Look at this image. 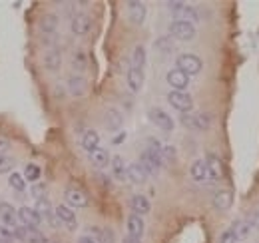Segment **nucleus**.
I'll use <instances>...</instances> for the list:
<instances>
[{"label":"nucleus","mask_w":259,"mask_h":243,"mask_svg":"<svg viewBox=\"0 0 259 243\" xmlns=\"http://www.w3.org/2000/svg\"><path fill=\"white\" fill-rule=\"evenodd\" d=\"M176 68L180 72H184L186 76H197L201 72V68H203V62L195 54H180L176 58Z\"/></svg>","instance_id":"nucleus-1"},{"label":"nucleus","mask_w":259,"mask_h":243,"mask_svg":"<svg viewBox=\"0 0 259 243\" xmlns=\"http://www.w3.org/2000/svg\"><path fill=\"white\" fill-rule=\"evenodd\" d=\"M14 239L22 243H48L46 235L38 229V227H26V225H18L14 227Z\"/></svg>","instance_id":"nucleus-2"},{"label":"nucleus","mask_w":259,"mask_h":243,"mask_svg":"<svg viewBox=\"0 0 259 243\" xmlns=\"http://www.w3.org/2000/svg\"><path fill=\"white\" fill-rule=\"evenodd\" d=\"M167 102H169L171 108H176V110L182 112V114H190L192 108H194V100H192V96L186 94V92H176V90L169 92V94H167Z\"/></svg>","instance_id":"nucleus-3"},{"label":"nucleus","mask_w":259,"mask_h":243,"mask_svg":"<svg viewBox=\"0 0 259 243\" xmlns=\"http://www.w3.org/2000/svg\"><path fill=\"white\" fill-rule=\"evenodd\" d=\"M169 36L176 40L188 42L195 36V26L192 22H186V20H174L169 24Z\"/></svg>","instance_id":"nucleus-4"},{"label":"nucleus","mask_w":259,"mask_h":243,"mask_svg":"<svg viewBox=\"0 0 259 243\" xmlns=\"http://www.w3.org/2000/svg\"><path fill=\"white\" fill-rule=\"evenodd\" d=\"M182 126H186V128H190V130H207L209 128V124H211V118L207 116V114H203V112H199V114H182Z\"/></svg>","instance_id":"nucleus-5"},{"label":"nucleus","mask_w":259,"mask_h":243,"mask_svg":"<svg viewBox=\"0 0 259 243\" xmlns=\"http://www.w3.org/2000/svg\"><path fill=\"white\" fill-rule=\"evenodd\" d=\"M148 118H150V122H152L154 126H158L163 132H171L174 126H176V122L171 120V116H169L167 112L160 110V108H152V110L148 112Z\"/></svg>","instance_id":"nucleus-6"},{"label":"nucleus","mask_w":259,"mask_h":243,"mask_svg":"<svg viewBox=\"0 0 259 243\" xmlns=\"http://www.w3.org/2000/svg\"><path fill=\"white\" fill-rule=\"evenodd\" d=\"M140 164H142V168L146 170L148 176H150V174L156 176V174L162 170L163 159H162V155H158V153H152V152H148V150H144L142 157H140Z\"/></svg>","instance_id":"nucleus-7"},{"label":"nucleus","mask_w":259,"mask_h":243,"mask_svg":"<svg viewBox=\"0 0 259 243\" xmlns=\"http://www.w3.org/2000/svg\"><path fill=\"white\" fill-rule=\"evenodd\" d=\"M205 166H207V176H211L213 180H222L226 176V166H224V161L218 153H207L205 155Z\"/></svg>","instance_id":"nucleus-8"},{"label":"nucleus","mask_w":259,"mask_h":243,"mask_svg":"<svg viewBox=\"0 0 259 243\" xmlns=\"http://www.w3.org/2000/svg\"><path fill=\"white\" fill-rule=\"evenodd\" d=\"M64 199H66V206L68 208H86L88 206V195L78 189V187H68L64 191Z\"/></svg>","instance_id":"nucleus-9"},{"label":"nucleus","mask_w":259,"mask_h":243,"mask_svg":"<svg viewBox=\"0 0 259 243\" xmlns=\"http://www.w3.org/2000/svg\"><path fill=\"white\" fill-rule=\"evenodd\" d=\"M66 90H68L70 96L80 98V96H84L88 92V82H86V78L82 74H72L68 78V82H66Z\"/></svg>","instance_id":"nucleus-10"},{"label":"nucleus","mask_w":259,"mask_h":243,"mask_svg":"<svg viewBox=\"0 0 259 243\" xmlns=\"http://www.w3.org/2000/svg\"><path fill=\"white\" fill-rule=\"evenodd\" d=\"M54 212H56V217L60 219V223L64 225L66 229L76 231V227H78V219H76V213H74L72 208H68L66 204H62V206H58Z\"/></svg>","instance_id":"nucleus-11"},{"label":"nucleus","mask_w":259,"mask_h":243,"mask_svg":"<svg viewBox=\"0 0 259 243\" xmlns=\"http://www.w3.org/2000/svg\"><path fill=\"white\" fill-rule=\"evenodd\" d=\"M165 80H167V84H169L176 92H184L188 86H190V76H186V74L180 72L178 68L169 70V72L165 74Z\"/></svg>","instance_id":"nucleus-12"},{"label":"nucleus","mask_w":259,"mask_h":243,"mask_svg":"<svg viewBox=\"0 0 259 243\" xmlns=\"http://www.w3.org/2000/svg\"><path fill=\"white\" fill-rule=\"evenodd\" d=\"M128 14L132 24H136V26L144 24V20H146V4L138 2V0H132V2H128Z\"/></svg>","instance_id":"nucleus-13"},{"label":"nucleus","mask_w":259,"mask_h":243,"mask_svg":"<svg viewBox=\"0 0 259 243\" xmlns=\"http://www.w3.org/2000/svg\"><path fill=\"white\" fill-rule=\"evenodd\" d=\"M18 219H20L22 225H26V227H38V225L42 223V217L36 213L34 208H28V206H22V208L18 210Z\"/></svg>","instance_id":"nucleus-14"},{"label":"nucleus","mask_w":259,"mask_h":243,"mask_svg":"<svg viewBox=\"0 0 259 243\" xmlns=\"http://www.w3.org/2000/svg\"><path fill=\"white\" fill-rule=\"evenodd\" d=\"M90 26H92V20L86 16V14H76L74 18H72V22H70V30L74 32L76 36H84V34H88L90 32Z\"/></svg>","instance_id":"nucleus-15"},{"label":"nucleus","mask_w":259,"mask_h":243,"mask_svg":"<svg viewBox=\"0 0 259 243\" xmlns=\"http://www.w3.org/2000/svg\"><path fill=\"white\" fill-rule=\"evenodd\" d=\"M126 227H128V235L130 237H136V239H142L144 235V229H146V223L142 219V215H136L132 213L126 221Z\"/></svg>","instance_id":"nucleus-16"},{"label":"nucleus","mask_w":259,"mask_h":243,"mask_svg":"<svg viewBox=\"0 0 259 243\" xmlns=\"http://www.w3.org/2000/svg\"><path fill=\"white\" fill-rule=\"evenodd\" d=\"M122 124H124V118H122V114L116 108H108L106 110V114H104V126H106L108 132H118L122 128Z\"/></svg>","instance_id":"nucleus-17"},{"label":"nucleus","mask_w":259,"mask_h":243,"mask_svg":"<svg viewBox=\"0 0 259 243\" xmlns=\"http://www.w3.org/2000/svg\"><path fill=\"white\" fill-rule=\"evenodd\" d=\"M0 221L4 223V227L16 225V221H18V210H14L6 201H0Z\"/></svg>","instance_id":"nucleus-18"},{"label":"nucleus","mask_w":259,"mask_h":243,"mask_svg":"<svg viewBox=\"0 0 259 243\" xmlns=\"http://www.w3.org/2000/svg\"><path fill=\"white\" fill-rule=\"evenodd\" d=\"M130 208H132V213H136V215H146L152 210V204L146 195H132Z\"/></svg>","instance_id":"nucleus-19"},{"label":"nucleus","mask_w":259,"mask_h":243,"mask_svg":"<svg viewBox=\"0 0 259 243\" xmlns=\"http://www.w3.org/2000/svg\"><path fill=\"white\" fill-rule=\"evenodd\" d=\"M233 204V193L229 189H220L215 195H213V208L220 210V212H226L231 208Z\"/></svg>","instance_id":"nucleus-20"},{"label":"nucleus","mask_w":259,"mask_h":243,"mask_svg":"<svg viewBox=\"0 0 259 243\" xmlns=\"http://www.w3.org/2000/svg\"><path fill=\"white\" fill-rule=\"evenodd\" d=\"M128 180L132 183H136V185L146 183L148 174H146V170L142 168V164H140V161H134V164H130L128 166Z\"/></svg>","instance_id":"nucleus-21"},{"label":"nucleus","mask_w":259,"mask_h":243,"mask_svg":"<svg viewBox=\"0 0 259 243\" xmlns=\"http://www.w3.org/2000/svg\"><path fill=\"white\" fill-rule=\"evenodd\" d=\"M112 174L118 182H124L128 180V166L124 164V157L122 155H114L112 157Z\"/></svg>","instance_id":"nucleus-22"},{"label":"nucleus","mask_w":259,"mask_h":243,"mask_svg":"<svg viewBox=\"0 0 259 243\" xmlns=\"http://www.w3.org/2000/svg\"><path fill=\"white\" fill-rule=\"evenodd\" d=\"M60 66H62V54H60V50H48L44 54V68L46 70L56 72V70H60Z\"/></svg>","instance_id":"nucleus-23"},{"label":"nucleus","mask_w":259,"mask_h":243,"mask_svg":"<svg viewBox=\"0 0 259 243\" xmlns=\"http://www.w3.org/2000/svg\"><path fill=\"white\" fill-rule=\"evenodd\" d=\"M82 148L88 153L94 152L96 148H100V136H98L96 130H86L82 134Z\"/></svg>","instance_id":"nucleus-24"},{"label":"nucleus","mask_w":259,"mask_h":243,"mask_svg":"<svg viewBox=\"0 0 259 243\" xmlns=\"http://www.w3.org/2000/svg\"><path fill=\"white\" fill-rule=\"evenodd\" d=\"M128 88L132 92H140L144 86V70H138V68H130L128 70Z\"/></svg>","instance_id":"nucleus-25"},{"label":"nucleus","mask_w":259,"mask_h":243,"mask_svg":"<svg viewBox=\"0 0 259 243\" xmlns=\"http://www.w3.org/2000/svg\"><path fill=\"white\" fill-rule=\"evenodd\" d=\"M88 157H90V161H92V166H96V168H106L112 159H110V153L108 150H104V148H96L94 152L88 153Z\"/></svg>","instance_id":"nucleus-26"},{"label":"nucleus","mask_w":259,"mask_h":243,"mask_svg":"<svg viewBox=\"0 0 259 243\" xmlns=\"http://www.w3.org/2000/svg\"><path fill=\"white\" fill-rule=\"evenodd\" d=\"M190 176L194 182H203L207 178V166H205V159H195L192 164V170H190Z\"/></svg>","instance_id":"nucleus-27"},{"label":"nucleus","mask_w":259,"mask_h":243,"mask_svg":"<svg viewBox=\"0 0 259 243\" xmlns=\"http://www.w3.org/2000/svg\"><path fill=\"white\" fill-rule=\"evenodd\" d=\"M58 28V16L56 14H44L40 18V30L44 34H54Z\"/></svg>","instance_id":"nucleus-28"},{"label":"nucleus","mask_w":259,"mask_h":243,"mask_svg":"<svg viewBox=\"0 0 259 243\" xmlns=\"http://www.w3.org/2000/svg\"><path fill=\"white\" fill-rule=\"evenodd\" d=\"M36 213L42 217V219H50L52 215H54V210H52V204L48 201V197H44V199H36Z\"/></svg>","instance_id":"nucleus-29"},{"label":"nucleus","mask_w":259,"mask_h":243,"mask_svg":"<svg viewBox=\"0 0 259 243\" xmlns=\"http://www.w3.org/2000/svg\"><path fill=\"white\" fill-rule=\"evenodd\" d=\"M144 66H146V48L142 44H138L134 48V54H132V68L144 70Z\"/></svg>","instance_id":"nucleus-30"},{"label":"nucleus","mask_w":259,"mask_h":243,"mask_svg":"<svg viewBox=\"0 0 259 243\" xmlns=\"http://www.w3.org/2000/svg\"><path fill=\"white\" fill-rule=\"evenodd\" d=\"M231 229L235 231L237 239H245V237L251 233V225H249V221H243V219H237V221L233 223V227H231Z\"/></svg>","instance_id":"nucleus-31"},{"label":"nucleus","mask_w":259,"mask_h":243,"mask_svg":"<svg viewBox=\"0 0 259 243\" xmlns=\"http://www.w3.org/2000/svg\"><path fill=\"white\" fill-rule=\"evenodd\" d=\"M24 180H28V182H40V176H42V170H40V166H36V164H28L26 168H24Z\"/></svg>","instance_id":"nucleus-32"},{"label":"nucleus","mask_w":259,"mask_h":243,"mask_svg":"<svg viewBox=\"0 0 259 243\" xmlns=\"http://www.w3.org/2000/svg\"><path fill=\"white\" fill-rule=\"evenodd\" d=\"M72 66H74L78 72H84V70L88 68V56H86V52H82V50L74 52V56H72Z\"/></svg>","instance_id":"nucleus-33"},{"label":"nucleus","mask_w":259,"mask_h":243,"mask_svg":"<svg viewBox=\"0 0 259 243\" xmlns=\"http://www.w3.org/2000/svg\"><path fill=\"white\" fill-rule=\"evenodd\" d=\"M8 183H10V187H12V189H16V191H24V189H26V180H24V176H22V174L12 172V174H10V178H8Z\"/></svg>","instance_id":"nucleus-34"},{"label":"nucleus","mask_w":259,"mask_h":243,"mask_svg":"<svg viewBox=\"0 0 259 243\" xmlns=\"http://www.w3.org/2000/svg\"><path fill=\"white\" fill-rule=\"evenodd\" d=\"M178 18L176 20H186V22H197V12H195V8H192V6H184L182 8V12H178L176 14Z\"/></svg>","instance_id":"nucleus-35"},{"label":"nucleus","mask_w":259,"mask_h":243,"mask_svg":"<svg viewBox=\"0 0 259 243\" xmlns=\"http://www.w3.org/2000/svg\"><path fill=\"white\" fill-rule=\"evenodd\" d=\"M14 166H16V159H14L10 153H0V174L12 172Z\"/></svg>","instance_id":"nucleus-36"},{"label":"nucleus","mask_w":259,"mask_h":243,"mask_svg":"<svg viewBox=\"0 0 259 243\" xmlns=\"http://www.w3.org/2000/svg\"><path fill=\"white\" fill-rule=\"evenodd\" d=\"M96 241L98 243H116V233L112 229H98L96 233Z\"/></svg>","instance_id":"nucleus-37"},{"label":"nucleus","mask_w":259,"mask_h":243,"mask_svg":"<svg viewBox=\"0 0 259 243\" xmlns=\"http://www.w3.org/2000/svg\"><path fill=\"white\" fill-rule=\"evenodd\" d=\"M30 193H32L36 199H44L46 193H48V185L44 182H36L32 187H30Z\"/></svg>","instance_id":"nucleus-38"},{"label":"nucleus","mask_w":259,"mask_h":243,"mask_svg":"<svg viewBox=\"0 0 259 243\" xmlns=\"http://www.w3.org/2000/svg\"><path fill=\"white\" fill-rule=\"evenodd\" d=\"M162 159L163 161H176V148L174 146H163Z\"/></svg>","instance_id":"nucleus-39"},{"label":"nucleus","mask_w":259,"mask_h":243,"mask_svg":"<svg viewBox=\"0 0 259 243\" xmlns=\"http://www.w3.org/2000/svg\"><path fill=\"white\" fill-rule=\"evenodd\" d=\"M12 241H14V233L8 227L0 225V243H12Z\"/></svg>","instance_id":"nucleus-40"},{"label":"nucleus","mask_w":259,"mask_h":243,"mask_svg":"<svg viewBox=\"0 0 259 243\" xmlns=\"http://www.w3.org/2000/svg\"><path fill=\"white\" fill-rule=\"evenodd\" d=\"M237 241V235H235V231L233 229H227L222 233V237H220V243H235Z\"/></svg>","instance_id":"nucleus-41"},{"label":"nucleus","mask_w":259,"mask_h":243,"mask_svg":"<svg viewBox=\"0 0 259 243\" xmlns=\"http://www.w3.org/2000/svg\"><path fill=\"white\" fill-rule=\"evenodd\" d=\"M10 150V138L0 136V153H6Z\"/></svg>","instance_id":"nucleus-42"},{"label":"nucleus","mask_w":259,"mask_h":243,"mask_svg":"<svg viewBox=\"0 0 259 243\" xmlns=\"http://www.w3.org/2000/svg\"><path fill=\"white\" fill-rule=\"evenodd\" d=\"M184 6H186L184 2H167V8H169V12H174V14L182 12V8H184Z\"/></svg>","instance_id":"nucleus-43"},{"label":"nucleus","mask_w":259,"mask_h":243,"mask_svg":"<svg viewBox=\"0 0 259 243\" xmlns=\"http://www.w3.org/2000/svg\"><path fill=\"white\" fill-rule=\"evenodd\" d=\"M124 140H126V132H120V134H118V136L112 140V144H114V146H118V144H122Z\"/></svg>","instance_id":"nucleus-44"},{"label":"nucleus","mask_w":259,"mask_h":243,"mask_svg":"<svg viewBox=\"0 0 259 243\" xmlns=\"http://www.w3.org/2000/svg\"><path fill=\"white\" fill-rule=\"evenodd\" d=\"M249 225H251V229L253 227H259V212H255L251 215V219H249Z\"/></svg>","instance_id":"nucleus-45"},{"label":"nucleus","mask_w":259,"mask_h":243,"mask_svg":"<svg viewBox=\"0 0 259 243\" xmlns=\"http://www.w3.org/2000/svg\"><path fill=\"white\" fill-rule=\"evenodd\" d=\"M78 243H98L94 237H90V235H82L80 239H78Z\"/></svg>","instance_id":"nucleus-46"},{"label":"nucleus","mask_w":259,"mask_h":243,"mask_svg":"<svg viewBox=\"0 0 259 243\" xmlns=\"http://www.w3.org/2000/svg\"><path fill=\"white\" fill-rule=\"evenodd\" d=\"M122 243H142V239H136V237H130V235H126Z\"/></svg>","instance_id":"nucleus-47"},{"label":"nucleus","mask_w":259,"mask_h":243,"mask_svg":"<svg viewBox=\"0 0 259 243\" xmlns=\"http://www.w3.org/2000/svg\"><path fill=\"white\" fill-rule=\"evenodd\" d=\"M257 243H259V241H257Z\"/></svg>","instance_id":"nucleus-48"}]
</instances>
